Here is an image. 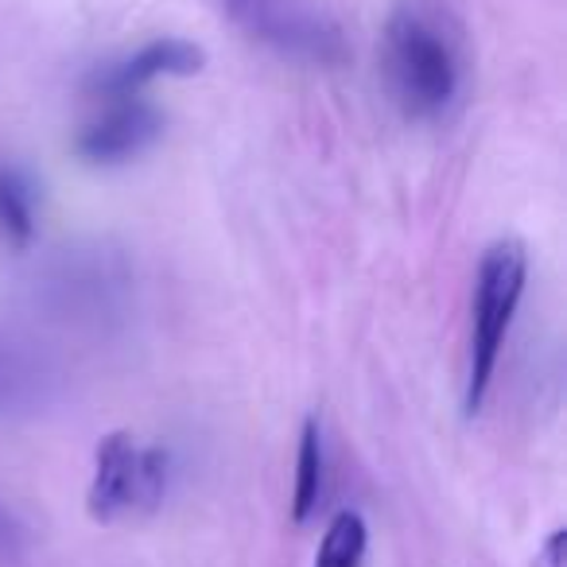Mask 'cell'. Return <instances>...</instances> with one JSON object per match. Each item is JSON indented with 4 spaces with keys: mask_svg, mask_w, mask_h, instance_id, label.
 Wrapping results in <instances>:
<instances>
[{
    "mask_svg": "<svg viewBox=\"0 0 567 567\" xmlns=\"http://www.w3.org/2000/svg\"><path fill=\"white\" fill-rule=\"evenodd\" d=\"M327 494V447H323V427L319 420H303L300 451H296V486H292V520L308 525L319 513Z\"/></svg>",
    "mask_w": 567,
    "mask_h": 567,
    "instance_id": "cell-10",
    "label": "cell"
},
{
    "mask_svg": "<svg viewBox=\"0 0 567 567\" xmlns=\"http://www.w3.org/2000/svg\"><path fill=\"white\" fill-rule=\"evenodd\" d=\"M528 284V252L517 237L494 241L478 260L474 276V319H471V350H466V412H478L494 385L502 347L517 319L520 296Z\"/></svg>",
    "mask_w": 567,
    "mask_h": 567,
    "instance_id": "cell-3",
    "label": "cell"
},
{
    "mask_svg": "<svg viewBox=\"0 0 567 567\" xmlns=\"http://www.w3.org/2000/svg\"><path fill=\"white\" fill-rule=\"evenodd\" d=\"M365 551H370V525L358 509H342L327 525L323 544L316 551V567H362Z\"/></svg>",
    "mask_w": 567,
    "mask_h": 567,
    "instance_id": "cell-11",
    "label": "cell"
},
{
    "mask_svg": "<svg viewBox=\"0 0 567 567\" xmlns=\"http://www.w3.org/2000/svg\"><path fill=\"white\" fill-rule=\"evenodd\" d=\"M172 482V451L148 447L133 432H110L94 451L86 513L97 525H117L152 513Z\"/></svg>",
    "mask_w": 567,
    "mask_h": 567,
    "instance_id": "cell-5",
    "label": "cell"
},
{
    "mask_svg": "<svg viewBox=\"0 0 567 567\" xmlns=\"http://www.w3.org/2000/svg\"><path fill=\"white\" fill-rule=\"evenodd\" d=\"M32 548V533L12 505L0 502V567H17Z\"/></svg>",
    "mask_w": 567,
    "mask_h": 567,
    "instance_id": "cell-12",
    "label": "cell"
},
{
    "mask_svg": "<svg viewBox=\"0 0 567 567\" xmlns=\"http://www.w3.org/2000/svg\"><path fill=\"white\" fill-rule=\"evenodd\" d=\"M59 396V370L40 347L0 331V424L35 420Z\"/></svg>",
    "mask_w": 567,
    "mask_h": 567,
    "instance_id": "cell-8",
    "label": "cell"
},
{
    "mask_svg": "<svg viewBox=\"0 0 567 567\" xmlns=\"http://www.w3.org/2000/svg\"><path fill=\"white\" fill-rule=\"evenodd\" d=\"M226 20L284 63L334 71L350 59L342 24L323 0H218Z\"/></svg>",
    "mask_w": 567,
    "mask_h": 567,
    "instance_id": "cell-4",
    "label": "cell"
},
{
    "mask_svg": "<svg viewBox=\"0 0 567 567\" xmlns=\"http://www.w3.org/2000/svg\"><path fill=\"white\" fill-rule=\"evenodd\" d=\"M206 66V51L179 35H159L144 48L128 51L110 63H97L86 79V94L94 102H113V97H136L164 79H190Z\"/></svg>",
    "mask_w": 567,
    "mask_h": 567,
    "instance_id": "cell-6",
    "label": "cell"
},
{
    "mask_svg": "<svg viewBox=\"0 0 567 567\" xmlns=\"http://www.w3.org/2000/svg\"><path fill=\"white\" fill-rule=\"evenodd\" d=\"M133 300V268L121 252L90 245L66 249L35 276V303L48 319L71 331L102 334L128 316Z\"/></svg>",
    "mask_w": 567,
    "mask_h": 567,
    "instance_id": "cell-2",
    "label": "cell"
},
{
    "mask_svg": "<svg viewBox=\"0 0 567 567\" xmlns=\"http://www.w3.org/2000/svg\"><path fill=\"white\" fill-rule=\"evenodd\" d=\"M385 86L409 121H440L466 86L463 28L440 0H404L385 24Z\"/></svg>",
    "mask_w": 567,
    "mask_h": 567,
    "instance_id": "cell-1",
    "label": "cell"
},
{
    "mask_svg": "<svg viewBox=\"0 0 567 567\" xmlns=\"http://www.w3.org/2000/svg\"><path fill=\"white\" fill-rule=\"evenodd\" d=\"M40 234V190L17 164H0V241L28 249Z\"/></svg>",
    "mask_w": 567,
    "mask_h": 567,
    "instance_id": "cell-9",
    "label": "cell"
},
{
    "mask_svg": "<svg viewBox=\"0 0 567 567\" xmlns=\"http://www.w3.org/2000/svg\"><path fill=\"white\" fill-rule=\"evenodd\" d=\"M102 113L90 117L74 136V152L94 167L128 164L141 152H148L164 133V117L144 94L136 97H113V102H97Z\"/></svg>",
    "mask_w": 567,
    "mask_h": 567,
    "instance_id": "cell-7",
    "label": "cell"
},
{
    "mask_svg": "<svg viewBox=\"0 0 567 567\" xmlns=\"http://www.w3.org/2000/svg\"><path fill=\"white\" fill-rule=\"evenodd\" d=\"M533 567H564V528H556V533L548 536V544L536 551Z\"/></svg>",
    "mask_w": 567,
    "mask_h": 567,
    "instance_id": "cell-13",
    "label": "cell"
}]
</instances>
